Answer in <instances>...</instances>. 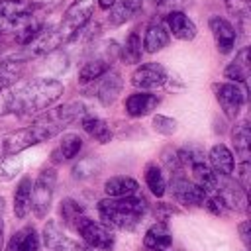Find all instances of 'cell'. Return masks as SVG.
Wrapping results in <instances>:
<instances>
[{
  "mask_svg": "<svg viewBox=\"0 0 251 251\" xmlns=\"http://www.w3.org/2000/svg\"><path fill=\"white\" fill-rule=\"evenodd\" d=\"M190 6V0H163L159 2V14L161 16H167L171 12H184V8Z\"/></svg>",
  "mask_w": 251,
  "mask_h": 251,
  "instance_id": "b9f144b4",
  "label": "cell"
},
{
  "mask_svg": "<svg viewBox=\"0 0 251 251\" xmlns=\"http://www.w3.org/2000/svg\"><path fill=\"white\" fill-rule=\"evenodd\" d=\"M208 27L214 35V41H216V47L222 55H227L233 51L235 47V41H237V31H235V25L222 18V16H212L208 20Z\"/></svg>",
  "mask_w": 251,
  "mask_h": 251,
  "instance_id": "4fadbf2b",
  "label": "cell"
},
{
  "mask_svg": "<svg viewBox=\"0 0 251 251\" xmlns=\"http://www.w3.org/2000/svg\"><path fill=\"white\" fill-rule=\"evenodd\" d=\"M169 29L165 25V22L161 18H153L147 27H145V33H143V51L145 53H159L161 49H165L169 45Z\"/></svg>",
  "mask_w": 251,
  "mask_h": 251,
  "instance_id": "d6986e66",
  "label": "cell"
},
{
  "mask_svg": "<svg viewBox=\"0 0 251 251\" xmlns=\"http://www.w3.org/2000/svg\"><path fill=\"white\" fill-rule=\"evenodd\" d=\"M155 214H157L159 222H167L171 216H175V214H180V210H178L176 206H173V204H167V202H159V204H157V208H155Z\"/></svg>",
  "mask_w": 251,
  "mask_h": 251,
  "instance_id": "ee69618b",
  "label": "cell"
},
{
  "mask_svg": "<svg viewBox=\"0 0 251 251\" xmlns=\"http://www.w3.org/2000/svg\"><path fill=\"white\" fill-rule=\"evenodd\" d=\"M65 92V86L57 78L39 76L18 82L10 88V114L35 116L51 108Z\"/></svg>",
  "mask_w": 251,
  "mask_h": 251,
  "instance_id": "6da1fadb",
  "label": "cell"
},
{
  "mask_svg": "<svg viewBox=\"0 0 251 251\" xmlns=\"http://www.w3.org/2000/svg\"><path fill=\"white\" fill-rule=\"evenodd\" d=\"M237 229H239V237H241V241H243V247L245 249H249L251 247V237H249V222L245 220V222H241L239 226H237Z\"/></svg>",
  "mask_w": 251,
  "mask_h": 251,
  "instance_id": "f6af8a7d",
  "label": "cell"
},
{
  "mask_svg": "<svg viewBox=\"0 0 251 251\" xmlns=\"http://www.w3.org/2000/svg\"><path fill=\"white\" fill-rule=\"evenodd\" d=\"M139 184L135 178L126 176V175H118V176H110L104 182V192L108 198H122V196H131L137 194Z\"/></svg>",
  "mask_w": 251,
  "mask_h": 251,
  "instance_id": "484cf974",
  "label": "cell"
},
{
  "mask_svg": "<svg viewBox=\"0 0 251 251\" xmlns=\"http://www.w3.org/2000/svg\"><path fill=\"white\" fill-rule=\"evenodd\" d=\"M165 251H171V249H165Z\"/></svg>",
  "mask_w": 251,
  "mask_h": 251,
  "instance_id": "db71d44e",
  "label": "cell"
},
{
  "mask_svg": "<svg viewBox=\"0 0 251 251\" xmlns=\"http://www.w3.org/2000/svg\"><path fill=\"white\" fill-rule=\"evenodd\" d=\"M212 216H220V218H226V216H229V210H227V206L224 204V200L218 196V194H208L206 196V200H204V204H202Z\"/></svg>",
  "mask_w": 251,
  "mask_h": 251,
  "instance_id": "60d3db41",
  "label": "cell"
},
{
  "mask_svg": "<svg viewBox=\"0 0 251 251\" xmlns=\"http://www.w3.org/2000/svg\"><path fill=\"white\" fill-rule=\"evenodd\" d=\"M143 0H116L114 6L108 10V24L112 27H120L126 22H129L139 10H141Z\"/></svg>",
  "mask_w": 251,
  "mask_h": 251,
  "instance_id": "cb8c5ba5",
  "label": "cell"
},
{
  "mask_svg": "<svg viewBox=\"0 0 251 251\" xmlns=\"http://www.w3.org/2000/svg\"><path fill=\"white\" fill-rule=\"evenodd\" d=\"M31 178L24 176L14 190V214L18 220H24L31 212Z\"/></svg>",
  "mask_w": 251,
  "mask_h": 251,
  "instance_id": "f1b7e54d",
  "label": "cell"
},
{
  "mask_svg": "<svg viewBox=\"0 0 251 251\" xmlns=\"http://www.w3.org/2000/svg\"><path fill=\"white\" fill-rule=\"evenodd\" d=\"M249 173H251L249 161H239L237 173H235V180L239 182V186H241L243 190H249Z\"/></svg>",
  "mask_w": 251,
  "mask_h": 251,
  "instance_id": "7bdbcfd3",
  "label": "cell"
},
{
  "mask_svg": "<svg viewBox=\"0 0 251 251\" xmlns=\"http://www.w3.org/2000/svg\"><path fill=\"white\" fill-rule=\"evenodd\" d=\"M59 214H61L63 222L71 227V226L75 224V220L84 214V208H82L76 200H73V198H63V200H61V206H59Z\"/></svg>",
  "mask_w": 251,
  "mask_h": 251,
  "instance_id": "74e56055",
  "label": "cell"
},
{
  "mask_svg": "<svg viewBox=\"0 0 251 251\" xmlns=\"http://www.w3.org/2000/svg\"><path fill=\"white\" fill-rule=\"evenodd\" d=\"M251 73V61H249V47H241L233 61H229L224 69V78H227V82H235L243 88H247V78Z\"/></svg>",
  "mask_w": 251,
  "mask_h": 251,
  "instance_id": "9a60e30c",
  "label": "cell"
},
{
  "mask_svg": "<svg viewBox=\"0 0 251 251\" xmlns=\"http://www.w3.org/2000/svg\"><path fill=\"white\" fill-rule=\"evenodd\" d=\"M141 55H143V45H141V35L137 29H131L129 35L126 37L124 45L120 47L118 57L126 63V65H135L141 63Z\"/></svg>",
  "mask_w": 251,
  "mask_h": 251,
  "instance_id": "4dcf8cb0",
  "label": "cell"
},
{
  "mask_svg": "<svg viewBox=\"0 0 251 251\" xmlns=\"http://www.w3.org/2000/svg\"><path fill=\"white\" fill-rule=\"evenodd\" d=\"M212 90H214L216 100H218L222 112L226 114V118L235 120L247 102V88H243L235 82H214Z\"/></svg>",
  "mask_w": 251,
  "mask_h": 251,
  "instance_id": "ba28073f",
  "label": "cell"
},
{
  "mask_svg": "<svg viewBox=\"0 0 251 251\" xmlns=\"http://www.w3.org/2000/svg\"><path fill=\"white\" fill-rule=\"evenodd\" d=\"M41 239H43V245L47 251H92L90 247L80 245L78 241L65 235L55 220H47V224L43 226V231H41Z\"/></svg>",
  "mask_w": 251,
  "mask_h": 251,
  "instance_id": "30bf717a",
  "label": "cell"
},
{
  "mask_svg": "<svg viewBox=\"0 0 251 251\" xmlns=\"http://www.w3.org/2000/svg\"><path fill=\"white\" fill-rule=\"evenodd\" d=\"M59 133H61L59 126L47 122L45 118H37L31 126L20 127V129L10 131L8 135H4L2 141H0V149H2L4 157L6 155H20L22 151H25L33 145H39L43 141H49Z\"/></svg>",
  "mask_w": 251,
  "mask_h": 251,
  "instance_id": "3957f363",
  "label": "cell"
},
{
  "mask_svg": "<svg viewBox=\"0 0 251 251\" xmlns=\"http://www.w3.org/2000/svg\"><path fill=\"white\" fill-rule=\"evenodd\" d=\"M226 10L235 18V31H243L249 20V0H226Z\"/></svg>",
  "mask_w": 251,
  "mask_h": 251,
  "instance_id": "e575fe53",
  "label": "cell"
},
{
  "mask_svg": "<svg viewBox=\"0 0 251 251\" xmlns=\"http://www.w3.org/2000/svg\"><path fill=\"white\" fill-rule=\"evenodd\" d=\"M163 22L169 29V35L180 39V41H192L198 33L196 24L186 16V12H171L163 16Z\"/></svg>",
  "mask_w": 251,
  "mask_h": 251,
  "instance_id": "e0dca14e",
  "label": "cell"
},
{
  "mask_svg": "<svg viewBox=\"0 0 251 251\" xmlns=\"http://www.w3.org/2000/svg\"><path fill=\"white\" fill-rule=\"evenodd\" d=\"M2 247H4V222L0 218V251H2Z\"/></svg>",
  "mask_w": 251,
  "mask_h": 251,
  "instance_id": "c3c4849f",
  "label": "cell"
},
{
  "mask_svg": "<svg viewBox=\"0 0 251 251\" xmlns=\"http://www.w3.org/2000/svg\"><path fill=\"white\" fill-rule=\"evenodd\" d=\"M0 155H2V149H0Z\"/></svg>",
  "mask_w": 251,
  "mask_h": 251,
  "instance_id": "f5cc1de1",
  "label": "cell"
},
{
  "mask_svg": "<svg viewBox=\"0 0 251 251\" xmlns=\"http://www.w3.org/2000/svg\"><path fill=\"white\" fill-rule=\"evenodd\" d=\"M98 86H96V98L100 100L102 106H112L120 94H122V88H124V78L118 71H108L104 76H100L98 80Z\"/></svg>",
  "mask_w": 251,
  "mask_h": 251,
  "instance_id": "2e32d148",
  "label": "cell"
},
{
  "mask_svg": "<svg viewBox=\"0 0 251 251\" xmlns=\"http://www.w3.org/2000/svg\"><path fill=\"white\" fill-rule=\"evenodd\" d=\"M84 116H86V106L78 100H73V102H65V104L57 106L55 110H51L49 114H43L41 118H45L47 122H51V124H55L63 129L69 124H73L76 120H82Z\"/></svg>",
  "mask_w": 251,
  "mask_h": 251,
  "instance_id": "ac0fdd59",
  "label": "cell"
},
{
  "mask_svg": "<svg viewBox=\"0 0 251 251\" xmlns=\"http://www.w3.org/2000/svg\"><path fill=\"white\" fill-rule=\"evenodd\" d=\"M190 171H192V182L198 184L206 194H212V192L216 190V186H218V178H220V176L208 167L206 161L192 165Z\"/></svg>",
  "mask_w": 251,
  "mask_h": 251,
  "instance_id": "d6a6232c",
  "label": "cell"
},
{
  "mask_svg": "<svg viewBox=\"0 0 251 251\" xmlns=\"http://www.w3.org/2000/svg\"><path fill=\"white\" fill-rule=\"evenodd\" d=\"M145 184H147V188H149V192L153 196H157V198L165 196L167 180H165L161 165H157V163H147L145 165Z\"/></svg>",
  "mask_w": 251,
  "mask_h": 251,
  "instance_id": "836d02e7",
  "label": "cell"
},
{
  "mask_svg": "<svg viewBox=\"0 0 251 251\" xmlns=\"http://www.w3.org/2000/svg\"><path fill=\"white\" fill-rule=\"evenodd\" d=\"M171 192H173L175 200L182 206H202L208 196L198 184L188 180L182 173L171 176Z\"/></svg>",
  "mask_w": 251,
  "mask_h": 251,
  "instance_id": "8fae6325",
  "label": "cell"
},
{
  "mask_svg": "<svg viewBox=\"0 0 251 251\" xmlns=\"http://www.w3.org/2000/svg\"><path fill=\"white\" fill-rule=\"evenodd\" d=\"M92 14H94V2L92 0H73L61 18V24L55 25L61 41L71 43L73 37L92 20Z\"/></svg>",
  "mask_w": 251,
  "mask_h": 251,
  "instance_id": "8992f818",
  "label": "cell"
},
{
  "mask_svg": "<svg viewBox=\"0 0 251 251\" xmlns=\"http://www.w3.org/2000/svg\"><path fill=\"white\" fill-rule=\"evenodd\" d=\"M82 149V137L78 133H65L59 141V145L51 151V163L59 165L63 161L75 159Z\"/></svg>",
  "mask_w": 251,
  "mask_h": 251,
  "instance_id": "603a6c76",
  "label": "cell"
},
{
  "mask_svg": "<svg viewBox=\"0 0 251 251\" xmlns=\"http://www.w3.org/2000/svg\"><path fill=\"white\" fill-rule=\"evenodd\" d=\"M110 65H112V61H108V59H104V57H98V55H92V57L80 67V71H78V82H80L82 86L94 84L100 76H104V75L110 71Z\"/></svg>",
  "mask_w": 251,
  "mask_h": 251,
  "instance_id": "d4e9b609",
  "label": "cell"
},
{
  "mask_svg": "<svg viewBox=\"0 0 251 251\" xmlns=\"http://www.w3.org/2000/svg\"><path fill=\"white\" fill-rule=\"evenodd\" d=\"M208 167L218 175V176H231L235 169V159L233 153L227 145L216 143L208 151Z\"/></svg>",
  "mask_w": 251,
  "mask_h": 251,
  "instance_id": "ffe728a7",
  "label": "cell"
},
{
  "mask_svg": "<svg viewBox=\"0 0 251 251\" xmlns=\"http://www.w3.org/2000/svg\"><path fill=\"white\" fill-rule=\"evenodd\" d=\"M2 212H4V198L0 196V214H2Z\"/></svg>",
  "mask_w": 251,
  "mask_h": 251,
  "instance_id": "f907efd6",
  "label": "cell"
},
{
  "mask_svg": "<svg viewBox=\"0 0 251 251\" xmlns=\"http://www.w3.org/2000/svg\"><path fill=\"white\" fill-rule=\"evenodd\" d=\"M39 6L31 0H0V39L22 31L35 16Z\"/></svg>",
  "mask_w": 251,
  "mask_h": 251,
  "instance_id": "277c9868",
  "label": "cell"
},
{
  "mask_svg": "<svg viewBox=\"0 0 251 251\" xmlns=\"http://www.w3.org/2000/svg\"><path fill=\"white\" fill-rule=\"evenodd\" d=\"M231 143L235 149V155L241 161H249V151H251V129H249V122L241 120L233 126L231 129Z\"/></svg>",
  "mask_w": 251,
  "mask_h": 251,
  "instance_id": "83f0119b",
  "label": "cell"
},
{
  "mask_svg": "<svg viewBox=\"0 0 251 251\" xmlns=\"http://www.w3.org/2000/svg\"><path fill=\"white\" fill-rule=\"evenodd\" d=\"M71 229H75L82 241L86 243V247L90 249H98V251H112L114 243H116V235L112 231L110 226H106L104 222L92 220L86 214L78 216L75 220V224L71 226Z\"/></svg>",
  "mask_w": 251,
  "mask_h": 251,
  "instance_id": "5b68a950",
  "label": "cell"
},
{
  "mask_svg": "<svg viewBox=\"0 0 251 251\" xmlns=\"http://www.w3.org/2000/svg\"><path fill=\"white\" fill-rule=\"evenodd\" d=\"M114 2H116V0H96L98 8H102V10H110V8L114 6Z\"/></svg>",
  "mask_w": 251,
  "mask_h": 251,
  "instance_id": "7dc6e473",
  "label": "cell"
},
{
  "mask_svg": "<svg viewBox=\"0 0 251 251\" xmlns=\"http://www.w3.org/2000/svg\"><path fill=\"white\" fill-rule=\"evenodd\" d=\"M214 194H218L224 200L229 212H247V190H243L239 182L231 176H220Z\"/></svg>",
  "mask_w": 251,
  "mask_h": 251,
  "instance_id": "7c38bea8",
  "label": "cell"
},
{
  "mask_svg": "<svg viewBox=\"0 0 251 251\" xmlns=\"http://www.w3.org/2000/svg\"><path fill=\"white\" fill-rule=\"evenodd\" d=\"M149 212V204L143 196L131 194L122 198H102L98 202V216L100 220L110 226L124 231H135L139 224L143 222L145 214Z\"/></svg>",
  "mask_w": 251,
  "mask_h": 251,
  "instance_id": "7a4b0ae2",
  "label": "cell"
},
{
  "mask_svg": "<svg viewBox=\"0 0 251 251\" xmlns=\"http://www.w3.org/2000/svg\"><path fill=\"white\" fill-rule=\"evenodd\" d=\"M80 126H82V129L94 139V141H98V143H110L112 141V137H114V133H112V129H110V126H108V122H104L102 118H96V116H84L82 120H80Z\"/></svg>",
  "mask_w": 251,
  "mask_h": 251,
  "instance_id": "f546056e",
  "label": "cell"
},
{
  "mask_svg": "<svg viewBox=\"0 0 251 251\" xmlns=\"http://www.w3.org/2000/svg\"><path fill=\"white\" fill-rule=\"evenodd\" d=\"M27 61H29V57L24 51L0 59V90H8L20 82Z\"/></svg>",
  "mask_w": 251,
  "mask_h": 251,
  "instance_id": "5bb4252c",
  "label": "cell"
},
{
  "mask_svg": "<svg viewBox=\"0 0 251 251\" xmlns=\"http://www.w3.org/2000/svg\"><path fill=\"white\" fill-rule=\"evenodd\" d=\"M176 155H178V161H180L182 169L206 161V157H204V149H202L200 145H196V143H188V145L178 147V149H176Z\"/></svg>",
  "mask_w": 251,
  "mask_h": 251,
  "instance_id": "8d00e7d4",
  "label": "cell"
},
{
  "mask_svg": "<svg viewBox=\"0 0 251 251\" xmlns=\"http://www.w3.org/2000/svg\"><path fill=\"white\" fill-rule=\"evenodd\" d=\"M102 169H104V161L100 157H96V155H88V157L78 159L71 167V175L76 180H86V178H92L98 173H102Z\"/></svg>",
  "mask_w": 251,
  "mask_h": 251,
  "instance_id": "1f68e13d",
  "label": "cell"
},
{
  "mask_svg": "<svg viewBox=\"0 0 251 251\" xmlns=\"http://www.w3.org/2000/svg\"><path fill=\"white\" fill-rule=\"evenodd\" d=\"M10 114V88L0 90V118Z\"/></svg>",
  "mask_w": 251,
  "mask_h": 251,
  "instance_id": "bcb514c9",
  "label": "cell"
},
{
  "mask_svg": "<svg viewBox=\"0 0 251 251\" xmlns=\"http://www.w3.org/2000/svg\"><path fill=\"white\" fill-rule=\"evenodd\" d=\"M55 184H57V171L55 167H43L31 184V212L35 218L43 220L53 204L55 196Z\"/></svg>",
  "mask_w": 251,
  "mask_h": 251,
  "instance_id": "52a82bcc",
  "label": "cell"
},
{
  "mask_svg": "<svg viewBox=\"0 0 251 251\" xmlns=\"http://www.w3.org/2000/svg\"><path fill=\"white\" fill-rule=\"evenodd\" d=\"M161 163H163V167L171 173V176L182 173V165H180V161H178L176 149L171 147V145H167V147L161 151Z\"/></svg>",
  "mask_w": 251,
  "mask_h": 251,
  "instance_id": "ab89813d",
  "label": "cell"
},
{
  "mask_svg": "<svg viewBox=\"0 0 251 251\" xmlns=\"http://www.w3.org/2000/svg\"><path fill=\"white\" fill-rule=\"evenodd\" d=\"M169 73L161 63L149 61V63H141L133 73H131V84L143 92L161 88L163 84H167Z\"/></svg>",
  "mask_w": 251,
  "mask_h": 251,
  "instance_id": "9c48e42d",
  "label": "cell"
},
{
  "mask_svg": "<svg viewBox=\"0 0 251 251\" xmlns=\"http://www.w3.org/2000/svg\"><path fill=\"white\" fill-rule=\"evenodd\" d=\"M4 49H6V41H2V39H0V55L4 53Z\"/></svg>",
  "mask_w": 251,
  "mask_h": 251,
  "instance_id": "681fc988",
  "label": "cell"
},
{
  "mask_svg": "<svg viewBox=\"0 0 251 251\" xmlns=\"http://www.w3.org/2000/svg\"><path fill=\"white\" fill-rule=\"evenodd\" d=\"M153 2H155V4H159V2H163V0H153Z\"/></svg>",
  "mask_w": 251,
  "mask_h": 251,
  "instance_id": "816d5d0a",
  "label": "cell"
},
{
  "mask_svg": "<svg viewBox=\"0 0 251 251\" xmlns=\"http://www.w3.org/2000/svg\"><path fill=\"white\" fill-rule=\"evenodd\" d=\"M143 245L147 251H165L173 245V233L167 222H155L143 235Z\"/></svg>",
  "mask_w": 251,
  "mask_h": 251,
  "instance_id": "7402d4cb",
  "label": "cell"
},
{
  "mask_svg": "<svg viewBox=\"0 0 251 251\" xmlns=\"http://www.w3.org/2000/svg\"><path fill=\"white\" fill-rule=\"evenodd\" d=\"M24 169V161L18 155H6L0 161V182H10L14 180Z\"/></svg>",
  "mask_w": 251,
  "mask_h": 251,
  "instance_id": "d590c367",
  "label": "cell"
},
{
  "mask_svg": "<svg viewBox=\"0 0 251 251\" xmlns=\"http://www.w3.org/2000/svg\"><path fill=\"white\" fill-rule=\"evenodd\" d=\"M151 126H153V129H155L157 133L167 135V137H169V135H173V133L176 131V127H178L176 120H175V118H171V116H165V114H155V116H153Z\"/></svg>",
  "mask_w": 251,
  "mask_h": 251,
  "instance_id": "f35d334b",
  "label": "cell"
},
{
  "mask_svg": "<svg viewBox=\"0 0 251 251\" xmlns=\"http://www.w3.org/2000/svg\"><path fill=\"white\" fill-rule=\"evenodd\" d=\"M159 102H161V98L157 94L139 90V92H133L126 98V112L131 118H141V116L151 114L159 106Z\"/></svg>",
  "mask_w": 251,
  "mask_h": 251,
  "instance_id": "44dd1931",
  "label": "cell"
},
{
  "mask_svg": "<svg viewBox=\"0 0 251 251\" xmlns=\"http://www.w3.org/2000/svg\"><path fill=\"white\" fill-rule=\"evenodd\" d=\"M39 243L41 241L37 229L33 226H24L12 235L8 243V251H39Z\"/></svg>",
  "mask_w": 251,
  "mask_h": 251,
  "instance_id": "4316f807",
  "label": "cell"
}]
</instances>
